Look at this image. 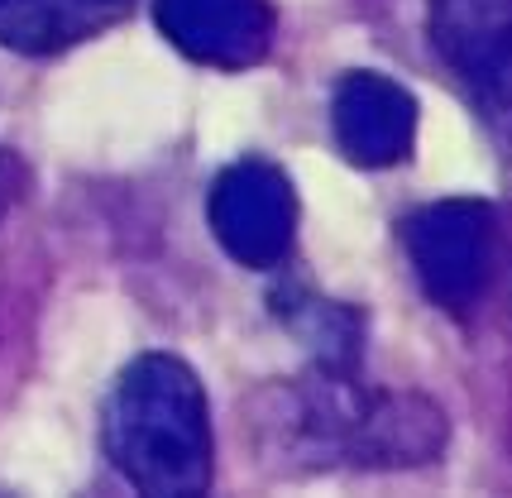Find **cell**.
I'll list each match as a JSON object with an SVG mask.
<instances>
[{
	"mask_svg": "<svg viewBox=\"0 0 512 498\" xmlns=\"http://www.w3.org/2000/svg\"><path fill=\"white\" fill-rule=\"evenodd\" d=\"M206 216H211V235L221 240V249L245 269L283 264L297 240V192H292L288 173L264 159L230 163L211 182Z\"/></svg>",
	"mask_w": 512,
	"mask_h": 498,
	"instance_id": "3957f363",
	"label": "cell"
},
{
	"mask_svg": "<svg viewBox=\"0 0 512 498\" xmlns=\"http://www.w3.org/2000/svg\"><path fill=\"white\" fill-rule=\"evenodd\" d=\"M407 264L431 307L469 317L498 278V211L474 197H446L402 221Z\"/></svg>",
	"mask_w": 512,
	"mask_h": 498,
	"instance_id": "7a4b0ae2",
	"label": "cell"
},
{
	"mask_svg": "<svg viewBox=\"0 0 512 498\" xmlns=\"http://www.w3.org/2000/svg\"><path fill=\"white\" fill-rule=\"evenodd\" d=\"M106 455L139 494L197 498L211 489V408L197 369L178 355H139L106 403Z\"/></svg>",
	"mask_w": 512,
	"mask_h": 498,
	"instance_id": "6da1fadb",
	"label": "cell"
},
{
	"mask_svg": "<svg viewBox=\"0 0 512 498\" xmlns=\"http://www.w3.org/2000/svg\"><path fill=\"white\" fill-rule=\"evenodd\" d=\"M331 125H335V144L345 149L350 163H359V168H393L417 144V101H412V91L402 82L359 68L335 87Z\"/></svg>",
	"mask_w": 512,
	"mask_h": 498,
	"instance_id": "8992f818",
	"label": "cell"
},
{
	"mask_svg": "<svg viewBox=\"0 0 512 498\" xmlns=\"http://www.w3.org/2000/svg\"><path fill=\"white\" fill-rule=\"evenodd\" d=\"M431 48L474 91L489 115H503L512 72V0H431Z\"/></svg>",
	"mask_w": 512,
	"mask_h": 498,
	"instance_id": "5b68a950",
	"label": "cell"
},
{
	"mask_svg": "<svg viewBox=\"0 0 512 498\" xmlns=\"http://www.w3.org/2000/svg\"><path fill=\"white\" fill-rule=\"evenodd\" d=\"M15 197H20V168L0 149V221H5V211L15 206Z\"/></svg>",
	"mask_w": 512,
	"mask_h": 498,
	"instance_id": "9c48e42d",
	"label": "cell"
},
{
	"mask_svg": "<svg viewBox=\"0 0 512 498\" xmlns=\"http://www.w3.org/2000/svg\"><path fill=\"white\" fill-rule=\"evenodd\" d=\"M130 10L134 0H0V44L29 58H53L101 39Z\"/></svg>",
	"mask_w": 512,
	"mask_h": 498,
	"instance_id": "ba28073f",
	"label": "cell"
},
{
	"mask_svg": "<svg viewBox=\"0 0 512 498\" xmlns=\"http://www.w3.org/2000/svg\"><path fill=\"white\" fill-rule=\"evenodd\" d=\"M450 441L446 412L422 393H364L345 441V460L359 470H412L441 460Z\"/></svg>",
	"mask_w": 512,
	"mask_h": 498,
	"instance_id": "52a82bcc",
	"label": "cell"
},
{
	"mask_svg": "<svg viewBox=\"0 0 512 498\" xmlns=\"http://www.w3.org/2000/svg\"><path fill=\"white\" fill-rule=\"evenodd\" d=\"M154 20L182 58L216 72L259 68L278 34L268 0H154Z\"/></svg>",
	"mask_w": 512,
	"mask_h": 498,
	"instance_id": "277c9868",
	"label": "cell"
}]
</instances>
